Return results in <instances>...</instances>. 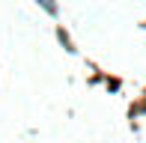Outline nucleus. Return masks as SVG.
I'll return each mask as SVG.
<instances>
[]
</instances>
